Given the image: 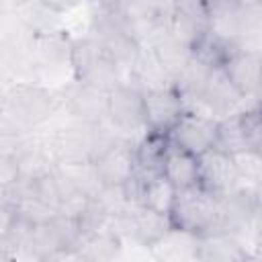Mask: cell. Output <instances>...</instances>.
<instances>
[{
  "label": "cell",
  "instance_id": "d4e9b609",
  "mask_svg": "<svg viewBox=\"0 0 262 262\" xmlns=\"http://www.w3.org/2000/svg\"><path fill=\"white\" fill-rule=\"evenodd\" d=\"M254 207H256V221L262 231V182L254 186Z\"/></svg>",
  "mask_w": 262,
  "mask_h": 262
},
{
  "label": "cell",
  "instance_id": "277c9868",
  "mask_svg": "<svg viewBox=\"0 0 262 262\" xmlns=\"http://www.w3.org/2000/svg\"><path fill=\"white\" fill-rule=\"evenodd\" d=\"M61 98V111L84 125H98L106 123L108 119V92L72 78L70 84H66L59 90Z\"/></svg>",
  "mask_w": 262,
  "mask_h": 262
},
{
  "label": "cell",
  "instance_id": "4316f807",
  "mask_svg": "<svg viewBox=\"0 0 262 262\" xmlns=\"http://www.w3.org/2000/svg\"><path fill=\"white\" fill-rule=\"evenodd\" d=\"M231 2H235L239 8H244V6H250V4H256V2H262V0H231Z\"/></svg>",
  "mask_w": 262,
  "mask_h": 262
},
{
  "label": "cell",
  "instance_id": "30bf717a",
  "mask_svg": "<svg viewBox=\"0 0 262 262\" xmlns=\"http://www.w3.org/2000/svg\"><path fill=\"white\" fill-rule=\"evenodd\" d=\"M94 164L106 186H125L137 172V143L123 137L98 156Z\"/></svg>",
  "mask_w": 262,
  "mask_h": 262
},
{
  "label": "cell",
  "instance_id": "603a6c76",
  "mask_svg": "<svg viewBox=\"0 0 262 262\" xmlns=\"http://www.w3.org/2000/svg\"><path fill=\"white\" fill-rule=\"evenodd\" d=\"M235 168L239 176L250 182V184H260L262 182V154L256 149H244L237 154H231Z\"/></svg>",
  "mask_w": 262,
  "mask_h": 262
},
{
  "label": "cell",
  "instance_id": "52a82bcc",
  "mask_svg": "<svg viewBox=\"0 0 262 262\" xmlns=\"http://www.w3.org/2000/svg\"><path fill=\"white\" fill-rule=\"evenodd\" d=\"M184 100L178 90L170 86H160L151 90H143V111L145 123L151 133L168 135V131L176 125L180 115L184 113Z\"/></svg>",
  "mask_w": 262,
  "mask_h": 262
},
{
  "label": "cell",
  "instance_id": "cb8c5ba5",
  "mask_svg": "<svg viewBox=\"0 0 262 262\" xmlns=\"http://www.w3.org/2000/svg\"><path fill=\"white\" fill-rule=\"evenodd\" d=\"M41 2H45V4H49V6H53V8H59V10H63V12H68V10L80 6V4H84V2H88V0H41Z\"/></svg>",
  "mask_w": 262,
  "mask_h": 262
},
{
  "label": "cell",
  "instance_id": "7402d4cb",
  "mask_svg": "<svg viewBox=\"0 0 262 262\" xmlns=\"http://www.w3.org/2000/svg\"><path fill=\"white\" fill-rule=\"evenodd\" d=\"M237 115H239V123H242V131L248 147L262 154V102L250 104L242 108Z\"/></svg>",
  "mask_w": 262,
  "mask_h": 262
},
{
  "label": "cell",
  "instance_id": "6da1fadb",
  "mask_svg": "<svg viewBox=\"0 0 262 262\" xmlns=\"http://www.w3.org/2000/svg\"><path fill=\"white\" fill-rule=\"evenodd\" d=\"M61 111L59 92L41 82L18 80L4 94V135H25L49 123Z\"/></svg>",
  "mask_w": 262,
  "mask_h": 262
},
{
  "label": "cell",
  "instance_id": "44dd1931",
  "mask_svg": "<svg viewBox=\"0 0 262 262\" xmlns=\"http://www.w3.org/2000/svg\"><path fill=\"white\" fill-rule=\"evenodd\" d=\"M239 113V111H237ZM233 113L225 119H219V135H217V147L227 151V154H237L244 149H250L242 131L239 115Z\"/></svg>",
  "mask_w": 262,
  "mask_h": 262
},
{
  "label": "cell",
  "instance_id": "ffe728a7",
  "mask_svg": "<svg viewBox=\"0 0 262 262\" xmlns=\"http://www.w3.org/2000/svg\"><path fill=\"white\" fill-rule=\"evenodd\" d=\"M57 170L84 194L90 199H96L104 190V180L100 178V172L92 160L78 162V164H57Z\"/></svg>",
  "mask_w": 262,
  "mask_h": 262
},
{
  "label": "cell",
  "instance_id": "8992f818",
  "mask_svg": "<svg viewBox=\"0 0 262 262\" xmlns=\"http://www.w3.org/2000/svg\"><path fill=\"white\" fill-rule=\"evenodd\" d=\"M246 106H250V102L231 84V80L227 78V74L223 72V68L219 63L213 68L211 78L203 90V96L192 106H188V111H199V113L211 115L215 119H225Z\"/></svg>",
  "mask_w": 262,
  "mask_h": 262
},
{
  "label": "cell",
  "instance_id": "ba28073f",
  "mask_svg": "<svg viewBox=\"0 0 262 262\" xmlns=\"http://www.w3.org/2000/svg\"><path fill=\"white\" fill-rule=\"evenodd\" d=\"M199 166H201V184L217 196H225L246 182L239 176L231 154L219 147H213L203 156H199Z\"/></svg>",
  "mask_w": 262,
  "mask_h": 262
},
{
  "label": "cell",
  "instance_id": "4fadbf2b",
  "mask_svg": "<svg viewBox=\"0 0 262 262\" xmlns=\"http://www.w3.org/2000/svg\"><path fill=\"white\" fill-rule=\"evenodd\" d=\"M162 174L176 186V190L190 188L201 184V166L199 158L174 143H168L166 156H164V166Z\"/></svg>",
  "mask_w": 262,
  "mask_h": 262
},
{
  "label": "cell",
  "instance_id": "7c38bea8",
  "mask_svg": "<svg viewBox=\"0 0 262 262\" xmlns=\"http://www.w3.org/2000/svg\"><path fill=\"white\" fill-rule=\"evenodd\" d=\"M215 66H219V63H213L207 55L192 53V57L188 59V63L182 68V72L174 80V88L182 96L186 108L192 106L203 96V90H205V86H207V82H209L211 72H213Z\"/></svg>",
  "mask_w": 262,
  "mask_h": 262
},
{
  "label": "cell",
  "instance_id": "484cf974",
  "mask_svg": "<svg viewBox=\"0 0 262 262\" xmlns=\"http://www.w3.org/2000/svg\"><path fill=\"white\" fill-rule=\"evenodd\" d=\"M254 260H262V231L256 237V246H254Z\"/></svg>",
  "mask_w": 262,
  "mask_h": 262
},
{
  "label": "cell",
  "instance_id": "5b68a950",
  "mask_svg": "<svg viewBox=\"0 0 262 262\" xmlns=\"http://www.w3.org/2000/svg\"><path fill=\"white\" fill-rule=\"evenodd\" d=\"M217 135H219V119L188 108H184L176 125L168 131L170 143L194 154L196 158L217 147Z\"/></svg>",
  "mask_w": 262,
  "mask_h": 262
},
{
  "label": "cell",
  "instance_id": "8fae6325",
  "mask_svg": "<svg viewBox=\"0 0 262 262\" xmlns=\"http://www.w3.org/2000/svg\"><path fill=\"white\" fill-rule=\"evenodd\" d=\"M14 14L31 35H49L66 31V12L41 0H23L14 6Z\"/></svg>",
  "mask_w": 262,
  "mask_h": 262
},
{
  "label": "cell",
  "instance_id": "9c48e42d",
  "mask_svg": "<svg viewBox=\"0 0 262 262\" xmlns=\"http://www.w3.org/2000/svg\"><path fill=\"white\" fill-rule=\"evenodd\" d=\"M221 68L250 104L262 102V55L233 51L221 61Z\"/></svg>",
  "mask_w": 262,
  "mask_h": 262
},
{
  "label": "cell",
  "instance_id": "e0dca14e",
  "mask_svg": "<svg viewBox=\"0 0 262 262\" xmlns=\"http://www.w3.org/2000/svg\"><path fill=\"white\" fill-rule=\"evenodd\" d=\"M151 51L156 53L158 61L162 63V68L166 70V74L170 76L172 80V86H174V80L178 78V74L182 72V68L188 63V59L192 57V49H188L186 45H182L178 39H174L170 33H164L158 41H154L151 45Z\"/></svg>",
  "mask_w": 262,
  "mask_h": 262
},
{
  "label": "cell",
  "instance_id": "3957f363",
  "mask_svg": "<svg viewBox=\"0 0 262 262\" xmlns=\"http://www.w3.org/2000/svg\"><path fill=\"white\" fill-rule=\"evenodd\" d=\"M108 119L123 137L139 143L149 131L143 111V92L129 82L115 86L108 92Z\"/></svg>",
  "mask_w": 262,
  "mask_h": 262
},
{
  "label": "cell",
  "instance_id": "5bb4252c",
  "mask_svg": "<svg viewBox=\"0 0 262 262\" xmlns=\"http://www.w3.org/2000/svg\"><path fill=\"white\" fill-rule=\"evenodd\" d=\"M131 217H133V229H135V242L139 246L149 248L156 244L160 237H164L172 227V217L164 215L156 209H149L145 205H133L131 207Z\"/></svg>",
  "mask_w": 262,
  "mask_h": 262
},
{
  "label": "cell",
  "instance_id": "7a4b0ae2",
  "mask_svg": "<svg viewBox=\"0 0 262 262\" xmlns=\"http://www.w3.org/2000/svg\"><path fill=\"white\" fill-rule=\"evenodd\" d=\"M170 217H172L174 227L190 231L199 237L221 233L219 196L207 190L203 184L176 190Z\"/></svg>",
  "mask_w": 262,
  "mask_h": 262
},
{
  "label": "cell",
  "instance_id": "ac0fdd59",
  "mask_svg": "<svg viewBox=\"0 0 262 262\" xmlns=\"http://www.w3.org/2000/svg\"><path fill=\"white\" fill-rule=\"evenodd\" d=\"M123 250V242L111 233L108 229L100 227L96 231H92L90 235H86L78 250H76V256L78 260H92V262H98V260H113L121 254Z\"/></svg>",
  "mask_w": 262,
  "mask_h": 262
},
{
  "label": "cell",
  "instance_id": "d6986e66",
  "mask_svg": "<svg viewBox=\"0 0 262 262\" xmlns=\"http://www.w3.org/2000/svg\"><path fill=\"white\" fill-rule=\"evenodd\" d=\"M196 260H250L246 250L231 233H213L199 237Z\"/></svg>",
  "mask_w": 262,
  "mask_h": 262
},
{
  "label": "cell",
  "instance_id": "2e32d148",
  "mask_svg": "<svg viewBox=\"0 0 262 262\" xmlns=\"http://www.w3.org/2000/svg\"><path fill=\"white\" fill-rule=\"evenodd\" d=\"M235 49L262 55V2L244 6L239 10V29H237Z\"/></svg>",
  "mask_w": 262,
  "mask_h": 262
},
{
  "label": "cell",
  "instance_id": "9a60e30c",
  "mask_svg": "<svg viewBox=\"0 0 262 262\" xmlns=\"http://www.w3.org/2000/svg\"><path fill=\"white\" fill-rule=\"evenodd\" d=\"M199 235L172 227L164 237L151 244L147 250L158 260H196Z\"/></svg>",
  "mask_w": 262,
  "mask_h": 262
}]
</instances>
